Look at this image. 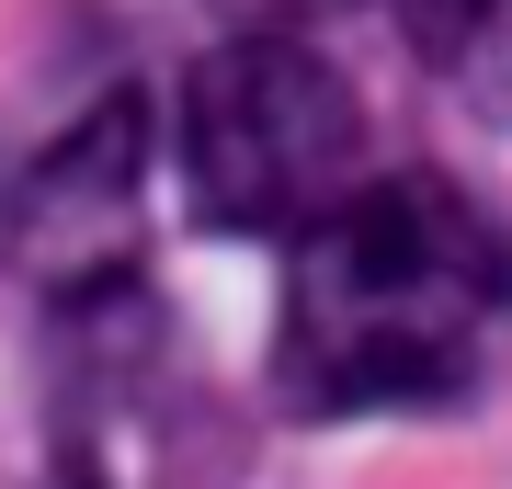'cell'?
I'll return each mask as SVG.
<instances>
[{"instance_id": "cell-1", "label": "cell", "mask_w": 512, "mask_h": 489, "mask_svg": "<svg viewBox=\"0 0 512 489\" xmlns=\"http://www.w3.org/2000/svg\"><path fill=\"white\" fill-rule=\"evenodd\" d=\"M512 364V228L444 171H365L285 239L274 410H467Z\"/></svg>"}, {"instance_id": "cell-5", "label": "cell", "mask_w": 512, "mask_h": 489, "mask_svg": "<svg viewBox=\"0 0 512 489\" xmlns=\"http://www.w3.org/2000/svg\"><path fill=\"white\" fill-rule=\"evenodd\" d=\"M228 23H308V12H342V0H217Z\"/></svg>"}, {"instance_id": "cell-6", "label": "cell", "mask_w": 512, "mask_h": 489, "mask_svg": "<svg viewBox=\"0 0 512 489\" xmlns=\"http://www.w3.org/2000/svg\"><path fill=\"white\" fill-rule=\"evenodd\" d=\"M0 239H12V171H0Z\"/></svg>"}, {"instance_id": "cell-3", "label": "cell", "mask_w": 512, "mask_h": 489, "mask_svg": "<svg viewBox=\"0 0 512 489\" xmlns=\"http://www.w3.org/2000/svg\"><path fill=\"white\" fill-rule=\"evenodd\" d=\"M137 171H148V103H137V91H114V103H92L35 171L12 182V228H23V251L57 273V296L92 285V273H126L114 251H126Z\"/></svg>"}, {"instance_id": "cell-2", "label": "cell", "mask_w": 512, "mask_h": 489, "mask_svg": "<svg viewBox=\"0 0 512 489\" xmlns=\"http://www.w3.org/2000/svg\"><path fill=\"white\" fill-rule=\"evenodd\" d=\"M171 160H183V205L217 239H296L342 182L376 171L365 91L296 35V23H239L183 69V114H171Z\"/></svg>"}, {"instance_id": "cell-4", "label": "cell", "mask_w": 512, "mask_h": 489, "mask_svg": "<svg viewBox=\"0 0 512 489\" xmlns=\"http://www.w3.org/2000/svg\"><path fill=\"white\" fill-rule=\"evenodd\" d=\"M399 46L467 126L512 137V0H399Z\"/></svg>"}]
</instances>
